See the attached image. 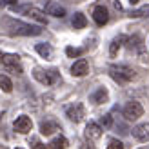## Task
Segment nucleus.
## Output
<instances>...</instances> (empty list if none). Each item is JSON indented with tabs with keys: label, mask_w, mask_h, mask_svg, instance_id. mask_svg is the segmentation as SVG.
<instances>
[{
	"label": "nucleus",
	"mask_w": 149,
	"mask_h": 149,
	"mask_svg": "<svg viewBox=\"0 0 149 149\" xmlns=\"http://www.w3.org/2000/svg\"><path fill=\"white\" fill-rule=\"evenodd\" d=\"M0 26L7 35H13V36H38L42 33V29L38 26L26 24V22L11 18V17H4L0 20Z\"/></svg>",
	"instance_id": "1"
},
{
	"label": "nucleus",
	"mask_w": 149,
	"mask_h": 149,
	"mask_svg": "<svg viewBox=\"0 0 149 149\" xmlns=\"http://www.w3.org/2000/svg\"><path fill=\"white\" fill-rule=\"evenodd\" d=\"M109 74L113 77V80H116L118 84H125V82H131L133 78L136 77V73L133 68L125 64H113L109 68Z\"/></svg>",
	"instance_id": "2"
},
{
	"label": "nucleus",
	"mask_w": 149,
	"mask_h": 149,
	"mask_svg": "<svg viewBox=\"0 0 149 149\" xmlns=\"http://www.w3.org/2000/svg\"><path fill=\"white\" fill-rule=\"evenodd\" d=\"M33 77L44 86H55L60 80V74L56 69H42V68H35L33 69Z\"/></svg>",
	"instance_id": "3"
},
{
	"label": "nucleus",
	"mask_w": 149,
	"mask_h": 149,
	"mask_svg": "<svg viewBox=\"0 0 149 149\" xmlns=\"http://www.w3.org/2000/svg\"><path fill=\"white\" fill-rule=\"evenodd\" d=\"M122 113H124V116H125V120H127V122H135V120H138V118L144 115V107H142V104H140V102L131 100V102H127L124 106Z\"/></svg>",
	"instance_id": "4"
},
{
	"label": "nucleus",
	"mask_w": 149,
	"mask_h": 149,
	"mask_svg": "<svg viewBox=\"0 0 149 149\" xmlns=\"http://www.w3.org/2000/svg\"><path fill=\"white\" fill-rule=\"evenodd\" d=\"M18 11L20 13H26L27 17H31L33 20L38 22V24H47L46 13H44L42 9H38V7H35V6H22V7H18Z\"/></svg>",
	"instance_id": "5"
},
{
	"label": "nucleus",
	"mask_w": 149,
	"mask_h": 149,
	"mask_svg": "<svg viewBox=\"0 0 149 149\" xmlns=\"http://www.w3.org/2000/svg\"><path fill=\"white\" fill-rule=\"evenodd\" d=\"M13 129L20 133V135H26V133H29L33 129V122H31V118H29L27 115H20L17 120L13 122Z\"/></svg>",
	"instance_id": "6"
},
{
	"label": "nucleus",
	"mask_w": 149,
	"mask_h": 149,
	"mask_svg": "<svg viewBox=\"0 0 149 149\" xmlns=\"http://www.w3.org/2000/svg\"><path fill=\"white\" fill-rule=\"evenodd\" d=\"M65 115H68V118L71 122H80L82 118L86 116V109H84V106L82 104H73V106H68L65 107Z\"/></svg>",
	"instance_id": "7"
},
{
	"label": "nucleus",
	"mask_w": 149,
	"mask_h": 149,
	"mask_svg": "<svg viewBox=\"0 0 149 149\" xmlns=\"http://www.w3.org/2000/svg\"><path fill=\"white\" fill-rule=\"evenodd\" d=\"M133 136H135L138 142H142V144L149 142V122L135 125V127H133Z\"/></svg>",
	"instance_id": "8"
},
{
	"label": "nucleus",
	"mask_w": 149,
	"mask_h": 149,
	"mask_svg": "<svg viewBox=\"0 0 149 149\" xmlns=\"http://www.w3.org/2000/svg\"><path fill=\"white\" fill-rule=\"evenodd\" d=\"M87 73H89V62L86 58H78V60L71 65V74L73 77H86Z\"/></svg>",
	"instance_id": "9"
},
{
	"label": "nucleus",
	"mask_w": 149,
	"mask_h": 149,
	"mask_svg": "<svg viewBox=\"0 0 149 149\" xmlns=\"http://www.w3.org/2000/svg\"><path fill=\"white\" fill-rule=\"evenodd\" d=\"M93 20L96 22V26H106L109 20V13L104 6H95L93 9Z\"/></svg>",
	"instance_id": "10"
},
{
	"label": "nucleus",
	"mask_w": 149,
	"mask_h": 149,
	"mask_svg": "<svg viewBox=\"0 0 149 149\" xmlns=\"http://www.w3.org/2000/svg\"><path fill=\"white\" fill-rule=\"evenodd\" d=\"M84 135H86V138L89 140V142H93V140H98V138L102 136V127H100L96 122H89V124L86 125Z\"/></svg>",
	"instance_id": "11"
},
{
	"label": "nucleus",
	"mask_w": 149,
	"mask_h": 149,
	"mask_svg": "<svg viewBox=\"0 0 149 149\" xmlns=\"http://www.w3.org/2000/svg\"><path fill=\"white\" fill-rule=\"evenodd\" d=\"M89 100H91L95 106H100V104L107 102V100H109V93H107V89H106V87H96L95 91L91 93V96H89Z\"/></svg>",
	"instance_id": "12"
},
{
	"label": "nucleus",
	"mask_w": 149,
	"mask_h": 149,
	"mask_svg": "<svg viewBox=\"0 0 149 149\" xmlns=\"http://www.w3.org/2000/svg\"><path fill=\"white\" fill-rule=\"evenodd\" d=\"M46 13L51 15V17H56V18H64L65 17V7L60 6L58 2H49L46 6Z\"/></svg>",
	"instance_id": "13"
},
{
	"label": "nucleus",
	"mask_w": 149,
	"mask_h": 149,
	"mask_svg": "<svg viewBox=\"0 0 149 149\" xmlns=\"http://www.w3.org/2000/svg\"><path fill=\"white\" fill-rule=\"evenodd\" d=\"M58 129H60V125H58L55 120H44L40 124V133H42V135H46V136L53 135V133L58 131Z\"/></svg>",
	"instance_id": "14"
},
{
	"label": "nucleus",
	"mask_w": 149,
	"mask_h": 149,
	"mask_svg": "<svg viewBox=\"0 0 149 149\" xmlns=\"http://www.w3.org/2000/svg\"><path fill=\"white\" fill-rule=\"evenodd\" d=\"M125 40H127V38H125L124 35H120V36H116V38L111 42V46H109V56H111V58H115V56H116L118 49L122 47V44H124Z\"/></svg>",
	"instance_id": "15"
},
{
	"label": "nucleus",
	"mask_w": 149,
	"mask_h": 149,
	"mask_svg": "<svg viewBox=\"0 0 149 149\" xmlns=\"http://www.w3.org/2000/svg\"><path fill=\"white\" fill-rule=\"evenodd\" d=\"M35 49H36V53H38L42 58H51V55H53V47H51L49 44H46V42L36 44Z\"/></svg>",
	"instance_id": "16"
},
{
	"label": "nucleus",
	"mask_w": 149,
	"mask_h": 149,
	"mask_svg": "<svg viewBox=\"0 0 149 149\" xmlns=\"http://www.w3.org/2000/svg\"><path fill=\"white\" fill-rule=\"evenodd\" d=\"M71 24H73L74 29H84V27L87 26V18H86V15H84V13H74V15H73Z\"/></svg>",
	"instance_id": "17"
},
{
	"label": "nucleus",
	"mask_w": 149,
	"mask_h": 149,
	"mask_svg": "<svg viewBox=\"0 0 149 149\" xmlns=\"http://www.w3.org/2000/svg\"><path fill=\"white\" fill-rule=\"evenodd\" d=\"M2 64L6 68H13V65H20V56L15 55V53H9V55H4L2 58Z\"/></svg>",
	"instance_id": "18"
},
{
	"label": "nucleus",
	"mask_w": 149,
	"mask_h": 149,
	"mask_svg": "<svg viewBox=\"0 0 149 149\" xmlns=\"http://www.w3.org/2000/svg\"><path fill=\"white\" fill-rule=\"evenodd\" d=\"M65 147H68V140H65L62 135L55 136V138L49 142V149H65Z\"/></svg>",
	"instance_id": "19"
},
{
	"label": "nucleus",
	"mask_w": 149,
	"mask_h": 149,
	"mask_svg": "<svg viewBox=\"0 0 149 149\" xmlns=\"http://www.w3.org/2000/svg\"><path fill=\"white\" fill-rule=\"evenodd\" d=\"M0 89H2L4 93H11L13 91V82L9 80V77L0 74Z\"/></svg>",
	"instance_id": "20"
},
{
	"label": "nucleus",
	"mask_w": 149,
	"mask_h": 149,
	"mask_svg": "<svg viewBox=\"0 0 149 149\" xmlns=\"http://www.w3.org/2000/svg\"><path fill=\"white\" fill-rule=\"evenodd\" d=\"M127 42H129V49H136L140 55L144 53V46H142V40H140V36H133V38H129Z\"/></svg>",
	"instance_id": "21"
},
{
	"label": "nucleus",
	"mask_w": 149,
	"mask_h": 149,
	"mask_svg": "<svg viewBox=\"0 0 149 149\" xmlns=\"http://www.w3.org/2000/svg\"><path fill=\"white\" fill-rule=\"evenodd\" d=\"M131 17H135V18L149 17V4H147V6H142V7H138V9H135V11H131Z\"/></svg>",
	"instance_id": "22"
},
{
	"label": "nucleus",
	"mask_w": 149,
	"mask_h": 149,
	"mask_svg": "<svg viewBox=\"0 0 149 149\" xmlns=\"http://www.w3.org/2000/svg\"><path fill=\"white\" fill-rule=\"evenodd\" d=\"M82 53H84V49H82V47H65V55H68L69 58L80 56Z\"/></svg>",
	"instance_id": "23"
},
{
	"label": "nucleus",
	"mask_w": 149,
	"mask_h": 149,
	"mask_svg": "<svg viewBox=\"0 0 149 149\" xmlns=\"http://www.w3.org/2000/svg\"><path fill=\"white\" fill-rule=\"evenodd\" d=\"M100 127H111L113 125V118H111V115H106V116H102L100 118Z\"/></svg>",
	"instance_id": "24"
},
{
	"label": "nucleus",
	"mask_w": 149,
	"mask_h": 149,
	"mask_svg": "<svg viewBox=\"0 0 149 149\" xmlns=\"http://www.w3.org/2000/svg\"><path fill=\"white\" fill-rule=\"evenodd\" d=\"M106 149H124V144L120 142V140H111V142H109V146L106 147Z\"/></svg>",
	"instance_id": "25"
},
{
	"label": "nucleus",
	"mask_w": 149,
	"mask_h": 149,
	"mask_svg": "<svg viewBox=\"0 0 149 149\" xmlns=\"http://www.w3.org/2000/svg\"><path fill=\"white\" fill-rule=\"evenodd\" d=\"M31 149H49V146H46V144H42V142H38V140H33V146H31Z\"/></svg>",
	"instance_id": "26"
},
{
	"label": "nucleus",
	"mask_w": 149,
	"mask_h": 149,
	"mask_svg": "<svg viewBox=\"0 0 149 149\" xmlns=\"http://www.w3.org/2000/svg\"><path fill=\"white\" fill-rule=\"evenodd\" d=\"M18 0H0V7H7V6H17Z\"/></svg>",
	"instance_id": "27"
},
{
	"label": "nucleus",
	"mask_w": 149,
	"mask_h": 149,
	"mask_svg": "<svg viewBox=\"0 0 149 149\" xmlns=\"http://www.w3.org/2000/svg\"><path fill=\"white\" fill-rule=\"evenodd\" d=\"M80 149H95V146H93L91 142H87V144H84V146H80Z\"/></svg>",
	"instance_id": "28"
},
{
	"label": "nucleus",
	"mask_w": 149,
	"mask_h": 149,
	"mask_svg": "<svg viewBox=\"0 0 149 149\" xmlns=\"http://www.w3.org/2000/svg\"><path fill=\"white\" fill-rule=\"evenodd\" d=\"M131 2V6H135V4H138V0H129Z\"/></svg>",
	"instance_id": "29"
},
{
	"label": "nucleus",
	"mask_w": 149,
	"mask_h": 149,
	"mask_svg": "<svg viewBox=\"0 0 149 149\" xmlns=\"http://www.w3.org/2000/svg\"><path fill=\"white\" fill-rule=\"evenodd\" d=\"M2 58H4V55H2V53H0V64H2Z\"/></svg>",
	"instance_id": "30"
},
{
	"label": "nucleus",
	"mask_w": 149,
	"mask_h": 149,
	"mask_svg": "<svg viewBox=\"0 0 149 149\" xmlns=\"http://www.w3.org/2000/svg\"><path fill=\"white\" fill-rule=\"evenodd\" d=\"M0 122H2V115H0Z\"/></svg>",
	"instance_id": "31"
},
{
	"label": "nucleus",
	"mask_w": 149,
	"mask_h": 149,
	"mask_svg": "<svg viewBox=\"0 0 149 149\" xmlns=\"http://www.w3.org/2000/svg\"><path fill=\"white\" fill-rule=\"evenodd\" d=\"M140 149H147V147H140Z\"/></svg>",
	"instance_id": "32"
},
{
	"label": "nucleus",
	"mask_w": 149,
	"mask_h": 149,
	"mask_svg": "<svg viewBox=\"0 0 149 149\" xmlns=\"http://www.w3.org/2000/svg\"><path fill=\"white\" fill-rule=\"evenodd\" d=\"M17 149H20V147H17Z\"/></svg>",
	"instance_id": "33"
}]
</instances>
